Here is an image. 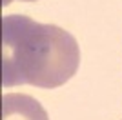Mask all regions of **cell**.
I'll return each mask as SVG.
<instances>
[{"instance_id": "cell-2", "label": "cell", "mask_w": 122, "mask_h": 120, "mask_svg": "<svg viewBox=\"0 0 122 120\" xmlns=\"http://www.w3.org/2000/svg\"><path fill=\"white\" fill-rule=\"evenodd\" d=\"M2 120H49V116L36 98L7 93L2 96Z\"/></svg>"}, {"instance_id": "cell-3", "label": "cell", "mask_w": 122, "mask_h": 120, "mask_svg": "<svg viewBox=\"0 0 122 120\" xmlns=\"http://www.w3.org/2000/svg\"><path fill=\"white\" fill-rule=\"evenodd\" d=\"M13 0H2V5H9ZM22 2H35V0H22Z\"/></svg>"}, {"instance_id": "cell-1", "label": "cell", "mask_w": 122, "mask_h": 120, "mask_svg": "<svg viewBox=\"0 0 122 120\" xmlns=\"http://www.w3.org/2000/svg\"><path fill=\"white\" fill-rule=\"evenodd\" d=\"M80 64L75 36L53 24H40L24 15L2 18V85L60 87Z\"/></svg>"}]
</instances>
